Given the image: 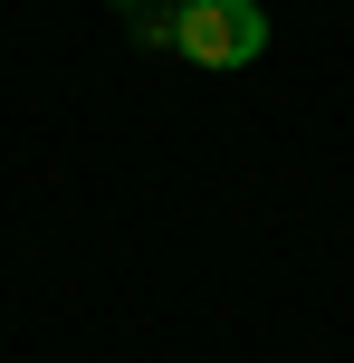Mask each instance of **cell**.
<instances>
[{"mask_svg":"<svg viewBox=\"0 0 354 363\" xmlns=\"http://www.w3.org/2000/svg\"><path fill=\"white\" fill-rule=\"evenodd\" d=\"M153 38L172 57H192V67H249L268 48V10L259 0H172V19Z\"/></svg>","mask_w":354,"mask_h":363,"instance_id":"cell-1","label":"cell"}]
</instances>
